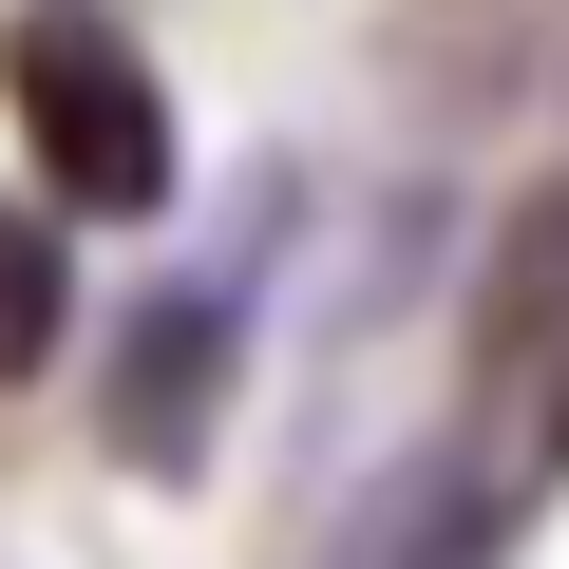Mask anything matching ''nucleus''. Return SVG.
Segmentation results:
<instances>
[{"instance_id":"f257e3e1","label":"nucleus","mask_w":569,"mask_h":569,"mask_svg":"<svg viewBox=\"0 0 569 569\" xmlns=\"http://www.w3.org/2000/svg\"><path fill=\"white\" fill-rule=\"evenodd\" d=\"M0 114H20V152H39L58 209H114V228L171 209V96H152V39H114L96 0H20V20H0Z\"/></svg>"},{"instance_id":"f03ea898","label":"nucleus","mask_w":569,"mask_h":569,"mask_svg":"<svg viewBox=\"0 0 569 569\" xmlns=\"http://www.w3.org/2000/svg\"><path fill=\"white\" fill-rule=\"evenodd\" d=\"M58 342H77V266H58V228H39L20 190H0V399H20Z\"/></svg>"}]
</instances>
